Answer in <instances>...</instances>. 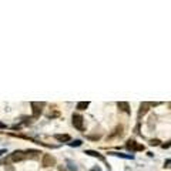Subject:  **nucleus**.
<instances>
[{
  "mask_svg": "<svg viewBox=\"0 0 171 171\" xmlns=\"http://www.w3.org/2000/svg\"><path fill=\"white\" fill-rule=\"evenodd\" d=\"M73 126L74 128H77L78 131H84V119L80 114H73Z\"/></svg>",
  "mask_w": 171,
  "mask_h": 171,
  "instance_id": "3",
  "label": "nucleus"
},
{
  "mask_svg": "<svg viewBox=\"0 0 171 171\" xmlns=\"http://www.w3.org/2000/svg\"><path fill=\"white\" fill-rule=\"evenodd\" d=\"M164 167H165V168H171V160H165V163H164Z\"/></svg>",
  "mask_w": 171,
  "mask_h": 171,
  "instance_id": "16",
  "label": "nucleus"
},
{
  "mask_svg": "<svg viewBox=\"0 0 171 171\" xmlns=\"http://www.w3.org/2000/svg\"><path fill=\"white\" fill-rule=\"evenodd\" d=\"M126 147H127V150H130V151H141V150H144V145L137 144L134 140H128Z\"/></svg>",
  "mask_w": 171,
  "mask_h": 171,
  "instance_id": "6",
  "label": "nucleus"
},
{
  "mask_svg": "<svg viewBox=\"0 0 171 171\" xmlns=\"http://www.w3.org/2000/svg\"><path fill=\"white\" fill-rule=\"evenodd\" d=\"M69 145H70V147H80V145H81V140H74V141L69 143Z\"/></svg>",
  "mask_w": 171,
  "mask_h": 171,
  "instance_id": "14",
  "label": "nucleus"
},
{
  "mask_svg": "<svg viewBox=\"0 0 171 171\" xmlns=\"http://www.w3.org/2000/svg\"><path fill=\"white\" fill-rule=\"evenodd\" d=\"M54 164H56V158L53 156H50V154H44V156H43V158H41V165L44 168L52 167Z\"/></svg>",
  "mask_w": 171,
  "mask_h": 171,
  "instance_id": "5",
  "label": "nucleus"
},
{
  "mask_svg": "<svg viewBox=\"0 0 171 171\" xmlns=\"http://www.w3.org/2000/svg\"><path fill=\"white\" fill-rule=\"evenodd\" d=\"M158 104H160V103H148V101H144V103H141V106H140V110H138V120L141 119L143 115L148 111L150 107H156V106H158Z\"/></svg>",
  "mask_w": 171,
  "mask_h": 171,
  "instance_id": "4",
  "label": "nucleus"
},
{
  "mask_svg": "<svg viewBox=\"0 0 171 171\" xmlns=\"http://www.w3.org/2000/svg\"><path fill=\"white\" fill-rule=\"evenodd\" d=\"M53 137L56 138L57 141H60V143H69L71 140V137L69 136V134H54Z\"/></svg>",
  "mask_w": 171,
  "mask_h": 171,
  "instance_id": "9",
  "label": "nucleus"
},
{
  "mask_svg": "<svg viewBox=\"0 0 171 171\" xmlns=\"http://www.w3.org/2000/svg\"><path fill=\"white\" fill-rule=\"evenodd\" d=\"M26 158H30L29 154L26 152V150H24V151H22V150H16L15 152H11L10 156H9V160L15 161V163H17V161H23V160H26Z\"/></svg>",
  "mask_w": 171,
  "mask_h": 171,
  "instance_id": "1",
  "label": "nucleus"
},
{
  "mask_svg": "<svg viewBox=\"0 0 171 171\" xmlns=\"http://www.w3.org/2000/svg\"><path fill=\"white\" fill-rule=\"evenodd\" d=\"M123 130H124V127L123 126H117L114 128V130H113V133L111 134H108V137H107V140L108 138H110V140H111V138H114V137H121V136H123Z\"/></svg>",
  "mask_w": 171,
  "mask_h": 171,
  "instance_id": "7",
  "label": "nucleus"
},
{
  "mask_svg": "<svg viewBox=\"0 0 171 171\" xmlns=\"http://www.w3.org/2000/svg\"><path fill=\"white\" fill-rule=\"evenodd\" d=\"M150 144H151V145H158V144H160V141H158V140H151Z\"/></svg>",
  "mask_w": 171,
  "mask_h": 171,
  "instance_id": "18",
  "label": "nucleus"
},
{
  "mask_svg": "<svg viewBox=\"0 0 171 171\" xmlns=\"http://www.w3.org/2000/svg\"><path fill=\"white\" fill-rule=\"evenodd\" d=\"M117 107H119L121 111L130 114V106H128V103H126V101H119V103H117Z\"/></svg>",
  "mask_w": 171,
  "mask_h": 171,
  "instance_id": "10",
  "label": "nucleus"
},
{
  "mask_svg": "<svg viewBox=\"0 0 171 171\" xmlns=\"http://www.w3.org/2000/svg\"><path fill=\"white\" fill-rule=\"evenodd\" d=\"M60 171H63V168H60Z\"/></svg>",
  "mask_w": 171,
  "mask_h": 171,
  "instance_id": "22",
  "label": "nucleus"
},
{
  "mask_svg": "<svg viewBox=\"0 0 171 171\" xmlns=\"http://www.w3.org/2000/svg\"><path fill=\"white\" fill-rule=\"evenodd\" d=\"M66 164H67V168L70 171H77V165H76L74 161H71V160H66Z\"/></svg>",
  "mask_w": 171,
  "mask_h": 171,
  "instance_id": "12",
  "label": "nucleus"
},
{
  "mask_svg": "<svg viewBox=\"0 0 171 171\" xmlns=\"http://www.w3.org/2000/svg\"><path fill=\"white\" fill-rule=\"evenodd\" d=\"M87 138H90V140H98L100 136H98V134H97V136H87Z\"/></svg>",
  "mask_w": 171,
  "mask_h": 171,
  "instance_id": "17",
  "label": "nucleus"
},
{
  "mask_svg": "<svg viewBox=\"0 0 171 171\" xmlns=\"http://www.w3.org/2000/svg\"><path fill=\"white\" fill-rule=\"evenodd\" d=\"M111 156H115V157H121V158H127V160H133L134 158V156L133 154H123V152H110Z\"/></svg>",
  "mask_w": 171,
  "mask_h": 171,
  "instance_id": "11",
  "label": "nucleus"
},
{
  "mask_svg": "<svg viewBox=\"0 0 171 171\" xmlns=\"http://www.w3.org/2000/svg\"><path fill=\"white\" fill-rule=\"evenodd\" d=\"M89 106H90L89 101H78V103H77V108H78V110H86Z\"/></svg>",
  "mask_w": 171,
  "mask_h": 171,
  "instance_id": "13",
  "label": "nucleus"
},
{
  "mask_svg": "<svg viewBox=\"0 0 171 171\" xmlns=\"http://www.w3.org/2000/svg\"><path fill=\"white\" fill-rule=\"evenodd\" d=\"M161 147H163V148H170L171 147V140L167 141V143H164V144H161Z\"/></svg>",
  "mask_w": 171,
  "mask_h": 171,
  "instance_id": "15",
  "label": "nucleus"
},
{
  "mask_svg": "<svg viewBox=\"0 0 171 171\" xmlns=\"http://www.w3.org/2000/svg\"><path fill=\"white\" fill-rule=\"evenodd\" d=\"M6 127H7V126H6L4 123H0V128H6Z\"/></svg>",
  "mask_w": 171,
  "mask_h": 171,
  "instance_id": "19",
  "label": "nucleus"
},
{
  "mask_svg": "<svg viewBox=\"0 0 171 171\" xmlns=\"http://www.w3.org/2000/svg\"><path fill=\"white\" fill-rule=\"evenodd\" d=\"M84 154H89V156H91V157H97L100 161H103L104 164H107V161H106V157H103L100 154V152H97V151H94V150H86V152Z\"/></svg>",
  "mask_w": 171,
  "mask_h": 171,
  "instance_id": "8",
  "label": "nucleus"
},
{
  "mask_svg": "<svg viewBox=\"0 0 171 171\" xmlns=\"http://www.w3.org/2000/svg\"><path fill=\"white\" fill-rule=\"evenodd\" d=\"M90 171H101V170H100V168H98V167H94L93 170H90Z\"/></svg>",
  "mask_w": 171,
  "mask_h": 171,
  "instance_id": "20",
  "label": "nucleus"
},
{
  "mask_svg": "<svg viewBox=\"0 0 171 171\" xmlns=\"http://www.w3.org/2000/svg\"><path fill=\"white\" fill-rule=\"evenodd\" d=\"M30 106H31V108H33V119H39L40 117V114L43 113V107L46 106V103H37V101H31L30 103Z\"/></svg>",
  "mask_w": 171,
  "mask_h": 171,
  "instance_id": "2",
  "label": "nucleus"
},
{
  "mask_svg": "<svg viewBox=\"0 0 171 171\" xmlns=\"http://www.w3.org/2000/svg\"><path fill=\"white\" fill-rule=\"evenodd\" d=\"M4 152H6V150H4V148H3V150H0V157H2V154H4Z\"/></svg>",
  "mask_w": 171,
  "mask_h": 171,
  "instance_id": "21",
  "label": "nucleus"
}]
</instances>
